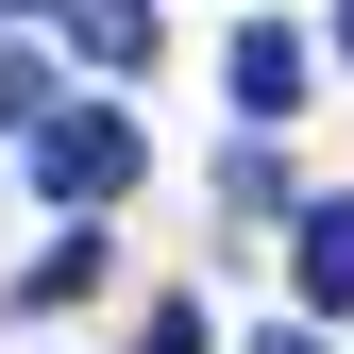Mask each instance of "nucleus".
I'll return each instance as SVG.
<instances>
[{
    "instance_id": "obj_9",
    "label": "nucleus",
    "mask_w": 354,
    "mask_h": 354,
    "mask_svg": "<svg viewBox=\"0 0 354 354\" xmlns=\"http://www.w3.org/2000/svg\"><path fill=\"white\" fill-rule=\"evenodd\" d=\"M337 51H354V0H337Z\"/></svg>"
},
{
    "instance_id": "obj_5",
    "label": "nucleus",
    "mask_w": 354,
    "mask_h": 354,
    "mask_svg": "<svg viewBox=\"0 0 354 354\" xmlns=\"http://www.w3.org/2000/svg\"><path fill=\"white\" fill-rule=\"evenodd\" d=\"M34 118H51V84H34V51H17V34H0V136H34Z\"/></svg>"
},
{
    "instance_id": "obj_3",
    "label": "nucleus",
    "mask_w": 354,
    "mask_h": 354,
    "mask_svg": "<svg viewBox=\"0 0 354 354\" xmlns=\"http://www.w3.org/2000/svg\"><path fill=\"white\" fill-rule=\"evenodd\" d=\"M354 304V203H304V321Z\"/></svg>"
},
{
    "instance_id": "obj_6",
    "label": "nucleus",
    "mask_w": 354,
    "mask_h": 354,
    "mask_svg": "<svg viewBox=\"0 0 354 354\" xmlns=\"http://www.w3.org/2000/svg\"><path fill=\"white\" fill-rule=\"evenodd\" d=\"M152 354H203V304H152Z\"/></svg>"
},
{
    "instance_id": "obj_2",
    "label": "nucleus",
    "mask_w": 354,
    "mask_h": 354,
    "mask_svg": "<svg viewBox=\"0 0 354 354\" xmlns=\"http://www.w3.org/2000/svg\"><path fill=\"white\" fill-rule=\"evenodd\" d=\"M236 118H304V34H236Z\"/></svg>"
},
{
    "instance_id": "obj_8",
    "label": "nucleus",
    "mask_w": 354,
    "mask_h": 354,
    "mask_svg": "<svg viewBox=\"0 0 354 354\" xmlns=\"http://www.w3.org/2000/svg\"><path fill=\"white\" fill-rule=\"evenodd\" d=\"M0 17H51V0H0Z\"/></svg>"
},
{
    "instance_id": "obj_1",
    "label": "nucleus",
    "mask_w": 354,
    "mask_h": 354,
    "mask_svg": "<svg viewBox=\"0 0 354 354\" xmlns=\"http://www.w3.org/2000/svg\"><path fill=\"white\" fill-rule=\"evenodd\" d=\"M34 186H51V203H118V186H136V118H118V102H51V118H34Z\"/></svg>"
},
{
    "instance_id": "obj_4",
    "label": "nucleus",
    "mask_w": 354,
    "mask_h": 354,
    "mask_svg": "<svg viewBox=\"0 0 354 354\" xmlns=\"http://www.w3.org/2000/svg\"><path fill=\"white\" fill-rule=\"evenodd\" d=\"M68 34H84V68H152V0H68Z\"/></svg>"
},
{
    "instance_id": "obj_7",
    "label": "nucleus",
    "mask_w": 354,
    "mask_h": 354,
    "mask_svg": "<svg viewBox=\"0 0 354 354\" xmlns=\"http://www.w3.org/2000/svg\"><path fill=\"white\" fill-rule=\"evenodd\" d=\"M253 354H321V321H270V337H253Z\"/></svg>"
}]
</instances>
